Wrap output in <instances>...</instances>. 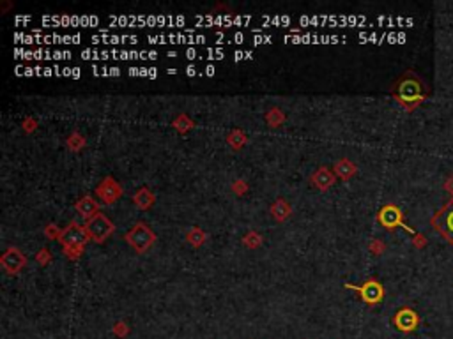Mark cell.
Wrapping results in <instances>:
<instances>
[{
	"mask_svg": "<svg viewBox=\"0 0 453 339\" xmlns=\"http://www.w3.org/2000/svg\"><path fill=\"white\" fill-rule=\"evenodd\" d=\"M126 240L138 253H144L145 249H149L152 246V242H154V233L147 228V225L138 223L129 233H126Z\"/></svg>",
	"mask_w": 453,
	"mask_h": 339,
	"instance_id": "cell-1",
	"label": "cell"
},
{
	"mask_svg": "<svg viewBox=\"0 0 453 339\" xmlns=\"http://www.w3.org/2000/svg\"><path fill=\"white\" fill-rule=\"evenodd\" d=\"M87 235L89 233L85 231L83 226H80L78 223H71L59 235V240L66 246V251H69V249H78L80 251L83 248V244H85Z\"/></svg>",
	"mask_w": 453,
	"mask_h": 339,
	"instance_id": "cell-2",
	"label": "cell"
},
{
	"mask_svg": "<svg viewBox=\"0 0 453 339\" xmlns=\"http://www.w3.org/2000/svg\"><path fill=\"white\" fill-rule=\"evenodd\" d=\"M113 231V225L103 216V214H96L92 219L87 223V233L89 237L96 240V242H103L106 237Z\"/></svg>",
	"mask_w": 453,
	"mask_h": 339,
	"instance_id": "cell-3",
	"label": "cell"
},
{
	"mask_svg": "<svg viewBox=\"0 0 453 339\" xmlns=\"http://www.w3.org/2000/svg\"><path fill=\"white\" fill-rule=\"evenodd\" d=\"M393 323H395V327L399 330H402V332H412V330L420 325V316L416 315V311H412V309H409V308H403L393 316Z\"/></svg>",
	"mask_w": 453,
	"mask_h": 339,
	"instance_id": "cell-4",
	"label": "cell"
},
{
	"mask_svg": "<svg viewBox=\"0 0 453 339\" xmlns=\"http://www.w3.org/2000/svg\"><path fill=\"white\" fill-rule=\"evenodd\" d=\"M379 221H381L382 226H386V228H395V226H403L407 231H411V233H414V231L409 228V226L403 225L402 221V212H400V208L397 207V205H386V207L381 208V212H379Z\"/></svg>",
	"mask_w": 453,
	"mask_h": 339,
	"instance_id": "cell-5",
	"label": "cell"
},
{
	"mask_svg": "<svg viewBox=\"0 0 453 339\" xmlns=\"http://www.w3.org/2000/svg\"><path fill=\"white\" fill-rule=\"evenodd\" d=\"M358 290H359V294H361L363 300L367 304H370V306L381 302L382 295H384V290H382V286L379 285L377 281H368V283H365V285Z\"/></svg>",
	"mask_w": 453,
	"mask_h": 339,
	"instance_id": "cell-6",
	"label": "cell"
},
{
	"mask_svg": "<svg viewBox=\"0 0 453 339\" xmlns=\"http://www.w3.org/2000/svg\"><path fill=\"white\" fill-rule=\"evenodd\" d=\"M98 195L103 198L104 203H112V202H115V200L121 196V187H119V184L113 179H104L103 184L98 187Z\"/></svg>",
	"mask_w": 453,
	"mask_h": 339,
	"instance_id": "cell-7",
	"label": "cell"
},
{
	"mask_svg": "<svg viewBox=\"0 0 453 339\" xmlns=\"http://www.w3.org/2000/svg\"><path fill=\"white\" fill-rule=\"evenodd\" d=\"M23 263H25V260H23L22 253H20L18 249L13 248L7 249L4 253V256H2V265H4V269L7 272H18Z\"/></svg>",
	"mask_w": 453,
	"mask_h": 339,
	"instance_id": "cell-8",
	"label": "cell"
},
{
	"mask_svg": "<svg viewBox=\"0 0 453 339\" xmlns=\"http://www.w3.org/2000/svg\"><path fill=\"white\" fill-rule=\"evenodd\" d=\"M399 97L400 101H420L422 95H420V85L418 82H403L399 89Z\"/></svg>",
	"mask_w": 453,
	"mask_h": 339,
	"instance_id": "cell-9",
	"label": "cell"
},
{
	"mask_svg": "<svg viewBox=\"0 0 453 339\" xmlns=\"http://www.w3.org/2000/svg\"><path fill=\"white\" fill-rule=\"evenodd\" d=\"M76 210L82 214L85 219H92V217L98 214V203H96L91 196H85V198H82L76 203Z\"/></svg>",
	"mask_w": 453,
	"mask_h": 339,
	"instance_id": "cell-10",
	"label": "cell"
},
{
	"mask_svg": "<svg viewBox=\"0 0 453 339\" xmlns=\"http://www.w3.org/2000/svg\"><path fill=\"white\" fill-rule=\"evenodd\" d=\"M336 170H338V173H340V175H342V177H345V179H347V177H351L354 172H356V166H352V164H351V163H347V161H342V163H338V164H336Z\"/></svg>",
	"mask_w": 453,
	"mask_h": 339,
	"instance_id": "cell-11",
	"label": "cell"
},
{
	"mask_svg": "<svg viewBox=\"0 0 453 339\" xmlns=\"http://www.w3.org/2000/svg\"><path fill=\"white\" fill-rule=\"evenodd\" d=\"M204 59H209V60H220L223 59V50L222 48H207V50L204 51Z\"/></svg>",
	"mask_w": 453,
	"mask_h": 339,
	"instance_id": "cell-12",
	"label": "cell"
},
{
	"mask_svg": "<svg viewBox=\"0 0 453 339\" xmlns=\"http://www.w3.org/2000/svg\"><path fill=\"white\" fill-rule=\"evenodd\" d=\"M262 20L266 23H271V25H289L290 23L289 16H273V18H269V16H262Z\"/></svg>",
	"mask_w": 453,
	"mask_h": 339,
	"instance_id": "cell-13",
	"label": "cell"
},
{
	"mask_svg": "<svg viewBox=\"0 0 453 339\" xmlns=\"http://www.w3.org/2000/svg\"><path fill=\"white\" fill-rule=\"evenodd\" d=\"M213 25H226V27H232V25H234V18H232L230 14H220V16H214Z\"/></svg>",
	"mask_w": 453,
	"mask_h": 339,
	"instance_id": "cell-14",
	"label": "cell"
},
{
	"mask_svg": "<svg viewBox=\"0 0 453 339\" xmlns=\"http://www.w3.org/2000/svg\"><path fill=\"white\" fill-rule=\"evenodd\" d=\"M82 59L83 60H101V51L92 50V48H87V50L82 51Z\"/></svg>",
	"mask_w": 453,
	"mask_h": 339,
	"instance_id": "cell-15",
	"label": "cell"
},
{
	"mask_svg": "<svg viewBox=\"0 0 453 339\" xmlns=\"http://www.w3.org/2000/svg\"><path fill=\"white\" fill-rule=\"evenodd\" d=\"M147 41L151 45H165V43H168V36H149Z\"/></svg>",
	"mask_w": 453,
	"mask_h": 339,
	"instance_id": "cell-16",
	"label": "cell"
},
{
	"mask_svg": "<svg viewBox=\"0 0 453 339\" xmlns=\"http://www.w3.org/2000/svg\"><path fill=\"white\" fill-rule=\"evenodd\" d=\"M51 59H55V60L71 59V51H66V50H57V51H53V57H51Z\"/></svg>",
	"mask_w": 453,
	"mask_h": 339,
	"instance_id": "cell-17",
	"label": "cell"
},
{
	"mask_svg": "<svg viewBox=\"0 0 453 339\" xmlns=\"http://www.w3.org/2000/svg\"><path fill=\"white\" fill-rule=\"evenodd\" d=\"M253 43H255V45H264V43H271V36H262V34H255Z\"/></svg>",
	"mask_w": 453,
	"mask_h": 339,
	"instance_id": "cell-18",
	"label": "cell"
},
{
	"mask_svg": "<svg viewBox=\"0 0 453 339\" xmlns=\"http://www.w3.org/2000/svg\"><path fill=\"white\" fill-rule=\"evenodd\" d=\"M250 22H252L250 16H236L234 18V25H248Z\"/></svg>",
	"mask_w": 453,
	"mask_h": 339,
	"instance_id": "cell-19",
	"label": "cell"
},
{
	"mask_svg": "<svg viewBox=\"0 0 453 339\" xmlns=\"http://www.w3.org/2000/svg\"><path fill=\"white\" fill-rule=\"evenodd\" d=\"M234 59H236V60L252 59V51H236V53H234Z\"/></svg>",
	"mask_w": 453,
	"mask_h": 339,
	"instance_id": "cell-20",
	"label": "cell"
},
{
	"mask_svg": "<svg viewBox=\"0 0 453 339\" xmlns=\"http://www.w3.org/2000/svg\"><path fill=\"white\" fill-rule=\"evenodd\" d=\"M184 55L188 57V59H197V57H200L199 51H197L195 48H188V50L184 51Z\"/></svg>",
	"mask_w": 453,
	"mask_h": 339,
	"instance_id": "cell-21",
	"label": "cell"
},
{
	"mask_svg": "<svg viewBox=\"0 0 453 339\" xmlns=\"http://www.w3.org/2000/svg\"><path fill=\"white\" fill-rule=\"evenodd\" d=\"M444 189L450 191V193H452V196H453V177H450L448 181H446V184H444ZM452 202H453V198H452Z\"/></svg>",
	"mask_w": 453,
	"mask_h": 339,
	"instance_id": "cell-22",
	"label": "cell"
},
{
	"mask_svg": "<svg viewBox=\"0 0 453 339\" xmlns=\"http://www.w3.org/2000/svg\"><path fill=\"white\" fill-rule=\"evenodd\" d=\"M232 41H234V43H243V41H245V36H243L241 32H236V34H234V37H232Z\"/></svg>",
	"mask_w": 453,
	"mask_h": 339,
	"instance_id": "cell-23",
	"label": "cell"
},
{
	"mask_svg": "<svg viewBox=\"0 0 453 339\" xmlns=\"http://www.w3.org/2000/svg\"><path fill=\"white\" fill-rule=\"evenodd\" d=\"M414 244L420 246V248H422V246H425V237H423V235H416V240H414Z\"/></svg>",
	"mask_w": 453,
	"mask_h": 339,
	"instance_id": "cell-24",
	"label": "cell"
},
{
	"mask_svg": "<svg viewBox=\"0 0 453 339\" xmlns=\"http://www.w3.org/2000/svg\"><path fill=\"white\" fill-rule=\"evenodd\" d=\"M446 225H448V228L453 231V210H452V212H450L448 219H446Z\"/></svg>",
	"mask_w": 453,
	"mask_h": 339,
	"instance_id": "cell-25",
	"label": "cell"
},
{
	"mask_svg": "<svg viewBox=\"0 0 453 339\" xmlns=\"http://www.w3.org/2000/svg\"><path fill=\"white\" fill-rule=\"evenodd\" d=\"M214 71H216V69H214V66H207V68H205V74H207V76H213Z\"/></svg>",
	"mask_w": 453,
	"mask_h": 339,
	"instance_id": "cell-26",
	"label": "cell"
},
{
	"mask_svg": "<svg viewBox=\"0 0 453 339\" xmlns=\"http://www.w3.org/2000/svg\"><path fill=\"white\" fill-rule=\"evenodd\" d=\"M195 72H197L195 66H190V68L186 69V74H188V76H193V74H195Z\"/></svg>",
	"mask_w": 453,
	"mask_h": 339,
	"instance_id": "cell-27",
	"label": "cell"
},
{
	"mask_svg": "<svg viewBox=\"0 0 453 339\" xmlns=\"http://www.w3.org/2000/svg\"><path fill=\"white\" fill-rule=\"evenodd\" d=\"M71 76L73 78H80V69H78V68H71Z\"/></svg>",
	"mask_w": 453,
	"mask_h": 339,
	"instance_id": "cell-28",
	"label": "cell"
},
{
	"mask_svg": "<svg viewBox=\"0 0 453 339\" xmlns=\"http://www.w3.org/2000/svg\"><path fill=\"white\" fill-rule=\"evenodd\" d=\"M156 76H158V69L149 68V78H156Z\"/></svg>",
	"mask_w": 453,
	"mask_h": 339,
	"instance_id": "cell-29",
	"label": "cell"
}]
</instances>
